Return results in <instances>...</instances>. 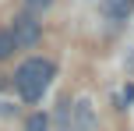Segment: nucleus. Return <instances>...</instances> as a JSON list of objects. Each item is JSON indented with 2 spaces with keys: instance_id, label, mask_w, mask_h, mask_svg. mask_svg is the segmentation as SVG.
Masks as SVG:
<instances>
[{
  "instance_id": "1",
  "label": "nucleus",
  "mask_w": 134,
  "mask_h": 131,
  "mask_svg": "<svg viewBox=\"0 0 134 131\" xmlns=\"http://www.w3.org/2000/svg\"><path fill=\"white\" fill-rule=\"evenodd\" d=\"M53 75H57L53 60H46V57H28V60L18 64V71H14V89H18V96L25 99V103H39L42 92L53 82Z\"/></svg>"
},
{
  "instance_id": "2",
  "label": "nucleus",
  "mask_w": 134,
  "mask_h": 131,
  "mask_svg": "<svg viewBox=\"0 0 134 131\" xmlns=\"http://www.w3.org/2000/svg\"><path fill=\"white\" fill-rule=\"evenodd\" d=\"M11 39H14V46H21V50H28V46H35L39 43V35H42V25L35 21V14H14L11 18Z\"/></svg>"
},
{
  "instance_id": "3",
  "label": "nucleus",
  "mask_w": 134,
  "mask_h": 131,
  "mask_svg": "<svg viewBox=\"0 0 134 131\" xmlns=\"http://www.w3.org/2000/svg\"><path fill=\"white\" fill-rule=\"evenodd\" d=\"M71 131H95L99 128V117H95L92 99H74L71 103V120H67Z\"/></svg>"
},
{
  "instance_id": "4",
  "label": "nucleus",
  "mask_w": 134,
  "mask_h": 131,
  "mask_svg": "<svg viewBox=\"0 0 134 131\" xmlns=\"http://www.w3.org/2000/svg\"><path fill=\"white\" fill-rule=\"evenodd\" d=\"M131 7H134V0H99V11L106 14L109 21H127Z\"/></svg>"
},
{
  "instance_id": "5",
  "label": "nucleus",
  "mask_w": 134,
  "mask_h": 131,
  "mask_svg": "<svg viewBox=\"0 0 134 131\" xmlns=\"http://www.w3.org/2000/svg\"><path fill=\"white\" fill-rule=\"evenodd\" d=\"M25 131H49V117L46 113H32L25 120Z\"/></svg>"
},
{
  "instance_id": "6",
  "label": "nucleus",
  "mask_w": 134,
  "mask_h": 131,
  "mask_svg": "<svg viewBox=\"0 0 134 131\" xmlns=\"http://www.w3.org/2000/svg\"><path fill=\"white\" fill-rule=\"evenodd\" d=\"M14 39H11V32H7V28H0V60H7V57L14 53Z\"/></svg>"
},
{
  "instance_id": "7",
  "label": "nucleus",
  "mask_w": 134,
  "mask_h": 131,
  "mask_svg": "<svg viewBox=\"0 0 134 131\" xmlns=\"http://www.w3.org/2000/svg\"><path fill=\"white\" fill-rule=\"evenodd\" d=\"M67 120H71V103L64 99V103L57 106V124H60V128H67Z\"/></svg>"
},
{
  "instance_id": "8",
  "label": "nucleus",
  "mask_w": 134,
  "mask_h": 131,
  "mask_svg": "<svg viewBox=\"0 0 134 131\" xmlns=\"http://www.w3.org/2000/svg\"><path fill=\"white\" fill-rule=\"evenodd\" d=\"M28 11H46V7H53V0H25Z\"/></svg>"
},
{
  "instance_id": "9",
  "label": "nucleus",
  "mask_w": 134,
  "mask_h": 131,
  "mask_svg": "<svg viewBox=\"0 0 134 131\" xmlns=\"http://www.w3.org/2000/svg\"><path fill=\"white\" fill-rule=\"evenodd\" d=\"M127 103H134V85H127V89H124V96H120V110H124Z\"/></svg>"
},
{
  "instance_id": "10",
  "label": "nucleus",
  "mask_w": 134,
  "mask_h": 131,
  "mask_svg": "<svg viewBox=\"0 0 134 131\" xmlns=\"http://www.w3.org/2000/svg\"><path fill=\"white\" fill-rule=\"evenodd\" d=\"M124 67H127V71H131V75H134V50H131V53H127V57H124Z\"/></svg>"
},
{
  "instance_id": "11",
  "label": "nucleus",
  "mask_w": 134,
  "mask_h": 131,
  "mask_svg": "<svg viewBox=\"0 0 134 131\" xmlns=\"http://www.w3.org/2000/svg\"><path fill=\"white\" fill-rule=\"evenodd\" d=\"M60 131H71V128H60Z\"/></svg>"
}]
</instances>
